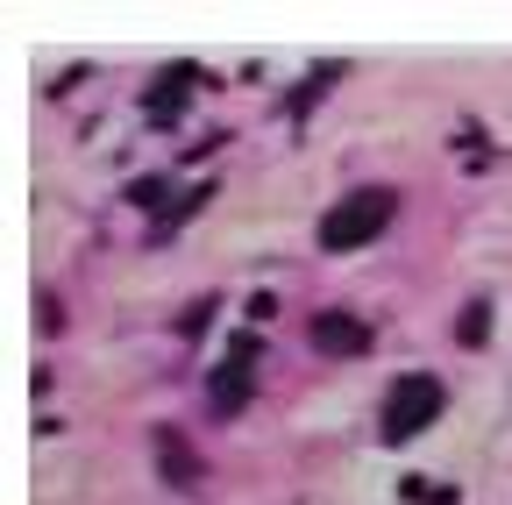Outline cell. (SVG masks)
<instances>
[{"instance_id": "cell-3", "label": "cell", "mask_w": 512, "mask_h": 505, "mask_svg": "<svg viewBox=\"0 0 512 505\" xmlns=\"http://www.w3.org/2000/svg\"><path fill=\"white\" fill-rule=\"evenodd\" d=\"M256 392V342H235L228 349V363L214 370V385H207V399H214V413H242V399Z\"/></svg>"}, {"instance_id": "cell-5", "label": "cell", "mask_w": 512, "mask_h": 505, "mask_svg": "<svg viewBox=\"0 0 512 505\" xmlns=\"http://www.w3.org/2000/svg\"><path fill=\"white\" fill-rule=\"evenodd\" d=\"M157 449H164V477H171V484H192V477H200V463L178 449V434H157Z\"/></svg>"}, {"instance_id": "cell-2", "label": "cell", "mask_w": 512, "mask_h": 505, "mask_svg": "<svg viewBox=\"0 0 512 505\" xmlns=\"http://www.w3.org/2000/svg\"><path fill=\"white\" fill-rule=\"evenodd\" d=\"M434 413H441V385H434V377H399L392 399H384V441L420 434Z\"/></svg>"}, {"instance_id": "cell-1", "label": "cell", "mask_w": 512, "mask_h": 505, "mask_svg": "<svg viewBox=\"0 0 512 505\" xmlns=\"http://www.w3.org/2000/svg\"><path fill=\"white\" fill-rule=\"evenodd\" d=\"M392 193L384 185H356L349 200H335L328 214H320V249H363V242H377L384 235V221H392Z\"/></svg>"}, {"instance_id": "cell-4", "label": "cell", "mask_w": 512, "mask_h": 505, "mask_svg": "<svg viewBox=\"0 0 512 505\" xmlns=\"http://www.w3.org/2000/svg\"><path fill=\"white\" fill-rule=\"evenodd\" d=\"M313 349L320 356H363L370 349V328L349 321V313H313Z\"/></svg>"}]
</instances>
